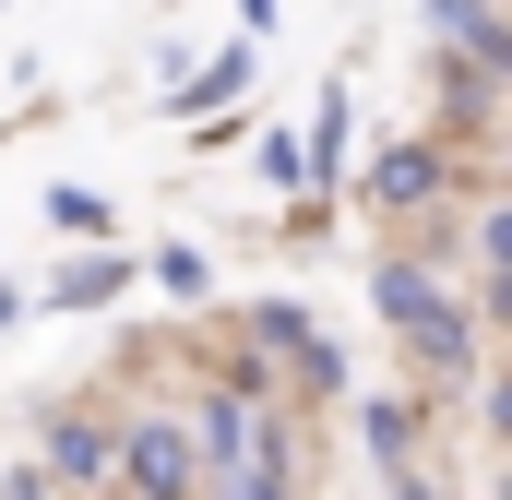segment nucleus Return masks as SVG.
<instances>
[{"mask_svg": "<svg viewBox=\"0 0 512 500\" xmlns=\"http://www.w3.org/2000/svg\"><path fill=\"white\" fill-rule=\"evenodd\" d=\"M0 12H12V0H0Z\"/></svg>", "mask_w": 512, "mask_h": 500, "instance_id": "obj_18", "label": "nucleus"}, {"mask_svg": "<svg viewBox=\"0 0 512 500\" xmlns=\"http://www.w3.org/2000/svg\"><path fill=\"white\" fill-rule=\"evenodd\" d=\"M370 310H382V322H393V334H405V346H417L441 381H465V370H477V334H465V310H453V298H441L417 262H382V274H370Z\"/></svg>", "mask_w": 512, "mask_h": 500, "instance_id": "obj_1", "label": "nucleus"}, {"mask_svg": "<svg viewBox=\"0 0 512 500\" xmlns=\"http://www.w3.org/2000/svg\"><path fill=\"white\" fill-rule=\"evenodd\" d=\"M108 477L131 500H203V453H191L179 417H120L108 429Z\"/></svg>", "mask_w": 512, "mask_h": 500, "instance_id": "obj_2", "label": "nucleus"}, {"mask_svg": "<svg viewBox=\"0 0 512 500\" xmlns=\"http://www.w3.org/2000/svg\"><path fill=\"white\" fill-rule=\"evenodd\" d=\"M239 322H251V346H274V358H286V370L310 381V393H334V381H346L334 334H322V322H310L298 298H239Z\"/></svg>", "mask_w": 512, "mask_h": 500, "instance_id": "obj_3", "label": "nucleus"}, {"mask_svg": "<svg viewBox=\"0 0 512 500\" xmlns=\"http://www.w3.org/2000/svg\"><path fill=\"white\" fill-rule=\"evenodd\" d=\"M48 489H108V429L96 417H48Z\"/></svg>", "mask_w": 512, "mask_h": 500, "instance_id": "obj_8", "label": "nucleus"}, {"mask_svg": "<svg viewBox=\"0 0 512 500\" xmlns=\"http://www.w3.org/2000/svg\"><path fill=\"white\" fill-rule=\"evenodd\" d=\"M48 227H60V239H108V191L60 179V191H48Z\"/></svg>", "mask_w": 512, "mask_h": 500, "instance_id": "obj_13", "label": "nucleus"}, {"mask_svg": "<svg viewBox=\"0 0 512 500\" xmlns=\"http://www.w3.org/2000/svg\"><path fill=\"white\" fill-rule=\"evenodd\" d=\"M429 191H441V143H393L358 179V203H429Z\"/></svg>", "mask_w": 512, "mask_h": 500, "instance_id": "obj_9", "label": "nucleus"}, {"mask_svg": "<svg viewBox=\"0 0 512 500\" xmlns=\"http://www.w3.org/2000/svg\"><path fill=\"white\" fill-rule=\"evenodd\" d=\"M262 24H274V0H239V36H262Z\"/></svg>", "mask_w": 512, "mask_h": 500, "instance_id": "obj_16", "label": "nucleus"}, {"mask_svg": "<svg viewBox=\"0 0 512 500\" xmlns=\"http://www.w3.org/2000/svg\"><path fill=\"white\" fill-rule=\"evenodd\" d=\"M429 36H441L465 72H512V36H501V12H489V0H429Z\"/></svg>", "mask_w": 512, "mask_h": 500, "instance_id": "obj_6", "label": "nucleus"}, {"mask_svg": "<svg viewBox=\"0 0 512 500\" xmlns=\"http://www.w3.org/2000/svg\"><path fill=\"white\" fill-rule=\"evenodd\" d=\"M0 500H60V489H48L36 465H12V477H0Z\"/></svg>", "mask_w": 512, "mask_h": 500, "instance_id": "obj_15", "label": "nucleus"}, {"mask_svg": "<svg viewBox=\"0 0 512 500\" xmlns=\"http://www.w3.org/2000/svg\"><path fill=\"white\" fill-rule=\"evenodd\" d=\"M239 96H251V36H227L203 72H179V84H167V108H179V120H215V108H239Z\"/></svg>", "mask_w": 512, "mask_h": 500, "instance_id": "obj_7", "label": "nucleus"}, {"mask_svg": "<svg viewBox=\"0 0 512 500\" xmlns=\"http://www.w3.org/2000/svg\"><path fill=\"white\" fill-rule=\"evenodd\" d=\"M227 489H239V500H286V489H298V453H286V441L262 429L251 453H239V477H227Z\"/></svg>", "mask_w": 512, "mask_h": 500, "instance_id": "obj_12", "label": "nucleus"}, {"mask_svg": "<svg viewBox=\"0 0 512 500\" xmlns=\"http://www.w3.org/2000/svg\"><path fill=\"white\" fill-rule=\"evenodd\" d=\"M251 441H262V417H251V381H227V393L203 405V429H191V453H203V465H239Z\"/></svg>", "mask_w": 512, "mask_h": 500, "instance_id": "obj_10", "label": "nucleus"}, {"mask_svg": "<svg viewBox=\"0 0 512 500\" xmlns=\"http://www.w3.org/2000/svg\"><path fill=\"white\" fill-rule=\"evenodd\" d=\"M358 429H370V465L393 477V500H429V477H417V417H405V393H370V405H358Z\"/></svg>", "mask_w": 512, "mask_h": 500, "instance_id": "obj_5", "label": "nucleus"}, {"mask_svg": "<svg viewBox=\"0 0 512 500\" xmlns=\"http://www.w3.org/2000/svg\"><path fill=\"white\" fill-rule=\"evenodd\" d=\"M0 322H24V286H0Z\"/></svg>", "mask_w": 512, "mask_h": 500, "instance_id": "obj_17", "label": "nucleus"}, {"mask_svg": "<svg viewBox=\"0 0 512 500\" xmlns=\"http://www.w3.org/2000/svg\"><path fill=\"white\" fill-rule=\"evenodd\" d=\"M143 274H155V286H167V298H203V250H155V262H143Z\"/></svg>", "mask_w": 512, "mask_h": 500, "instance_id": "obj_14", "label": "nucleus"}, {"mask_svg": "<svg viewBox=\"0 0 512 500\" xmlns=\"http://www.w3.org/2000/svg\"><path fill=\"white\" fill-rule=\"evenodd\" d=\"M346 108H358V96H346V84H322V108H310V131H298V191H310V203H334V179H346Z\"/></svg>", "mask_w": 512, "mask_h": 500, "instance_id": "obj_4", "label": "nucleus"}, {"mask_svg": "<svg viewBox=\"0 0 512 500\" xmlns=\"http://www.w3.org/2000/svg\"><path fill=\"white\" fill-rule=\"evenodd\" d=\"M131 286V250H72L60 274H48V310H96V298H120Z\"/></svg>", "mask_w": 512, "mask_h": 500, "instance_id": "obj_11", "label": "nucleus"}]
</instances>
